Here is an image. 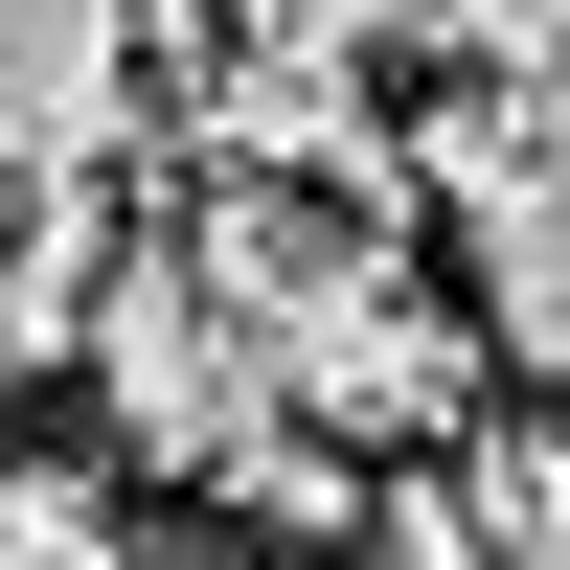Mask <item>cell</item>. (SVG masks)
Segmentation results:
<instances>
[{
    "mask_svg": "<svg viewBox=\"0 0 570 570\" xmlns=\"http://www.w3.org/2000/svg\"><path fill=\"white\" fill-rule=\"evenodd\" d=\"M274 411H297V434H343V456H389V480H411V456H456V434H480V389H502V343H480V297H434V274H343V297H320V320H274Z\"/></svg>",
    "mask_w": 570,
    "mask_h": 570,
    "instance_id": "2",
    "label": "cell"
},
{
    "mask_svg": "<svg viewBox=\"0 0 570 570\" xmlns=\"http://www.w3.org/2000/svg\"><path fill=\"white\" fill-rule=\"evenodd\" d=\"M434 46H456V69H525V91H570V0H434Z\"/></svg>",
    "mask_w": 570,
    "mask_h": 570,
    "instance_id": "10",
    "label": "cell"
},
{
    "mask_svg": "<svg viewBox=\"0 0 570 570\" xmlns=\"http://www.w3.org/2000/svg\"><path fill=\"white\" fill-rule=\"evenodd\" d=\"M206 46H228L206 0H0V183L137 160V115H160Z\"/></svg>",
    "mask_w": 570,
    "mask_h": 570,
    "instance_id": "4",
    "label": "cell"
},
{
    "mask_svg": "<svg viewBox=\"0 0 570 570\" xmlns=\"http://www.w3.org/2000/svg\"><path fill=\"white\" fill-rule=\"evenodd\" d=\"M91 434H115V480H228V456L274 434V365H252V320L183 274V228H137V274L91 297Z\"/></svg>",
    "mask_w": 570,
    "mask_h": 570,
    "instance_id": "3",
    "label": "cell"
},
{
    "mask_svg": "<svg viewBox=\"0 0 570 570\" xmlns=\"http://www.w3.org/2000/svg\"><path fill=\"white\" fill-rule=\"evenodd\" d=\"M160 115H183V160H206V183H365V206H411V137L365 115V69H297V46H206Z\"/></svg>",
    "mask_w": 570,
    "mask_h": 570,
    "instance_id": "5",
    "label": "cell"
},
{
    "mask_svg": "<svg viewBox=\"0 0 570 570\" xmlns=\"http://www.w3.org/2000/svg\"><path fill=\"white\" fill-rule=\"evenodd\" d=\"M228 46H297V69H389V46H434V0H228Z\"/></svg>",
    "mask_w": 570,
    "mask_h": 570,
    "instance_id": "9",
    "label": "cell"
},
{
    "mask_svg": "<svg viewBox=\"0 0 570 570\" xmlns=\"http://www.w3.org/2000/svg\"><path fill=\"white\" fill-rule=\"evenodd\" d=\"M23 365H46V343H23V320H0V456H23Z\"/></svg>",
    "mask_w": 570,
    "mask_h": 570,
    "instance_id": "11",
    "label": "cell"
},
{
    "mask_svg": "<svg viewBox=\"0 0 570 570\" xmlns=\"http://www.w3.org/2000/svg\"><path fill=\"white\" fill-rule=\"evenodd\" d=\"M411 206L456 228V297H480V343L570 389V91L480 69L456 115H411Z\"/></svg>",
    "mask_w": 570,
    "mask_h": 570,
    "instance_id": "1",
    "label": "cell"
},
{
    "mask_svg": "<svg viewBox=\"0 0 570 570\" xmlns=\"http://www.w3.org/2000/svg\"><path fill=\"white\" fill-rule=\"evenodd\" d=\"M0 570H160V548H137V502H115V480H46V456H0Z\"/></svg>",
    "mask_w": 570,
    "mask_h": 570,
    "instance_id": "8",
    "label": "cell"
},
{
    "mask_svg": "<svg viewBox=\"0 0 570 570\" xmlns=\"http://www.w3.org/2000/svg\"><path fill=\"white\" fill-rule=\"evenodd\" d=\"M206 502H228V525H252V548H343V525H365V456H343V434H297V411H274V434L228 456Z\"/></svg>",
    "mask_w": 570,
    "mask_h": 570,
    "instance_id": "7",
    "label": "cell"
},
{
    "mask_svg": "<svg viewBox=\"0 0 570 570\" xmlns=\"http://www.w3.org/2000/svg\"><path fill=\"white\" fill-rule=\"evenodd\" d=\"M456 480H480V570H570V411H480Z\"/></svg>",
    "mask_w": 570,
    "mask_h": 570,
    "instance_id": "6",
    "label": "cell"
}]
</instances>
